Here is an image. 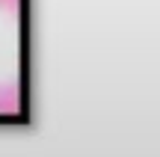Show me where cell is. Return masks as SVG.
Wrapping results in <instances>:
<instances>
[{"label":"cell","mask_w":160,"mask_h":157,"mask_svg":"<svg viewBox=\"0 0 160 157\" xmlns=\"http://www.w3.org/2000/svg\"><path fill=\"white\" fill-rule=\"evenodd\" d=\"M21 113L18 0H0V116Z\"/></svg>","instance_id":"6da1fadb"}]
</instances>
